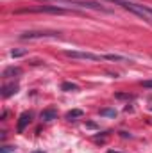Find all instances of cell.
Segmentation results:
<instances>
[{"mask_svg":"<svg viewBox=\"0 0 152 153\" xmlns=\"http://www.w3.org/2000/svg\"><path fill=\"white\" fill-rule=\"evenodd\" d=\"M41 2H56L59 5H66L68 9L74 11V7H81V9H95V11H104V13H109L108 7H104L102 4L99 2H93V0H41Z\"/></svg>","mask_w":152,"mask_h":153,"instance_id":"6da1fadb","label":"cell"},{"mask_svg":"<svg viewBox=\"0 0 152 153\" xmlns=\"http://www.w3.org/2000/svg\"><path fill=\"white\" fill-rule=\"evenodd\" d=\"M68 7L63 5H39V7H31V9H20L16 13H52V14H65L68 13Z\"/></svg>","mask_w":152,"mask_h":153,"instance_id":"7a4b0ae2","label":"cell"},{"mask_svg":"<svg viewBox=\"0 0 152 153\" xmlns=\"http://www.w3.org/2000/svg\"><path fill=\"white\" fill-rule=\"evenodd\" d=\"M65 55L70 59H84V61H104V55H97L91 52H79V50H65Z\"/></svg>","mask_w":152,"mask_h":153,"instance_id":"3957f363","label":"cell"},{"mask_svg":"<svg viewBox=\"0 0 152 153\" xmlns=\"http://www.w3.org/2000/svg\"><path fill=\"white\" fill-rule=\"evenodd\" d=\"M22 39H45V38H59V32L56 30H29V32H23Z\"/></svg>","mask_w":152,"mask_h":153,"instance_id":"277c9868","label":"cell"},{"mask_svg":"<svg viewBox=\"0 0 152 153\" xmlns=\"http://www.w3.org/2000/svg\"><path fill=\"white\" fill-rule=\"evenodd\" d=\"M14 93H18V85L16 84H5V85H2V96L4 98H9Z\"/></svg>","mask_w":152,"mask_h":153,"instance_id":"5b68a950","label":"cell"},{"mask_svg":"<svg viewBox=\"0 0 152 153\" xmlns=\"http://www.w3.org/2000/svg\"><path fill=\"white\" fill-rule=\"evenodd\" d=\"M31 119H32V114H31V112H23V114L20 116V121H18V132H23L25 126L31 123Z\"/></svg>","mask_w":152,"mask_h":153,"instance_id":"8992f818","label":"cell"},{"mask_svg":"<svg viewBox=\"0 0 152 153\" xmlns=\"http://www.w3.org/2000/svg\"><path fill=\"white\" fill-rule=\"evenodd\" d=\"M20 75H22V68H18V66H9V68H5V70H4V76H5V78L20 76Z\"/></svg>","mask_w":152,"mask_h":153,"instance_id":"52a82bcc","label":"cell"},{"mask_svg":"<svg viewBox=\"0 0 152 153\" xmlns=\"http://www.w3.org/2000/svg\"><path fill=\"white\" fill-rule=\"evenodd\" d=\"M104 61H114V62H131L127 57H122V55H113V53L104 55Z\"/></svg>","mask_w":152,"mask_h":153,"instance_id":"ba28073f","label":"cell"},{"mask_svg":"<svg viewBox=\"0 0 152 153\" xmlns=\"http://www.w3.org/2000/svg\"><path fill=\"white\" fill-rule=\"evenodd\" d=\"M56 116H57V112L54 109H47V111L41 112V119L43 121H52V119H56Z\"/></svg>","mask_w":152,"mask_h":153,"instance_id":"9c48e42d","label":"cell"},{"mask_svg":"<svg viewBox=\"0 0 152 153\" xmlns=\"http://www.w3.org/2000/svg\"><path fill=\"white\" fill-rule=\"evenodd\" d=\"M61 89H63V91H68V93H70V91H77L79 87H77L75 84H72V82H63V84H61Z\"/></svg>","mask_w":152,"mask_h":153,"instance_id":"30bf717a","label":"cell"},{"mask_svg":"<svg viewBox=\"0 0 152 153\" xmlns=\"http://www.w3.org/2000/svg\"><path fill=\"white\" fill-rule=\"evenodd\" d=\"M84 114L82 111H79V109H75V111H70V112H66V119H75V117H81V116Z\"/></svg>","mask_w":152,"mask_h":153,"instance_id":"8fae6325","label":"cell"},{"mask_svg":"<svg viewBox=\"0 0 152 153\" xmlns=\"http://www.w3.org/2000/svg\"><path fill=\"white\" fill-rule=\"evenodd\" d=\"M100 114H102V116H109V117H114V116H116V111H113V109H104V111H100Z\"/></svg>","mask_w":152,"mask_h":153,"instance_id":"7c38bea8","label":"cell"},{"mask_svg":"<svg viewBox=\"0 0 152 153\" xmlns=\"http://www.w3.org/2000/svg\"><path fill=\"white\" fill-rule=\"evenodd\" d=\"M23 53H25L23 50H13V52H11V55H13V57H20V55H23Z\"/></svg>","mask_w":152,"mask_h":153,"instance_id":"4fadbf2b","label":"cell"},{"mask_svg":"<svg viewBox=\"0 0 152 153\" xmlns=\"http://www.w3.org/2000/svg\"><path fill=\"white\" fill-rule=\"evenodd\" d=\"M141 85H143V87H152V80H145V82H141Z\"/></svg>","mask_w":152,"mask_h":153,"instance_id":"5bb4252c","label":"cell"},{"mask_svg":"<svg viewBox=\"0 0 152 153\" xmlns=\"http://www.w3.org/2000/svg\"><path fill=\"white\" fill-rule=\"evenodd\" d=\"M11 152H13L11 146H4V148H2V153H11Z\"/></svg>","mask_w":152,"mask_h":153,"instance_id":"9a60e30c","label":"cell"},{"mask_svg":"<svg viewBox=\"0 0 152 153\" xmlns=\"http://www.w3.org/2000/svg\"><path fill=\"white\" fill-rule=\"evenodd\" d=\"M108 153H120V152H114V150H109Z\"/></svg>","mask_w":152,"mask_h":153,"instance_id":"2e32d148","label":"cell"},{"mask_svg":"<svg viewBox=\"0 0 152 153\" xmlns=\"http://www.w3.org/2000/svg\"><path fill=\"white\" fill-rule=\"evenodd\" d=\"M32 153H43V152H32Z\"/></svg>","mask_w":152,"mask_h":153,"instance_id":"e0dca14e","label":"cell"}]
</instances>
